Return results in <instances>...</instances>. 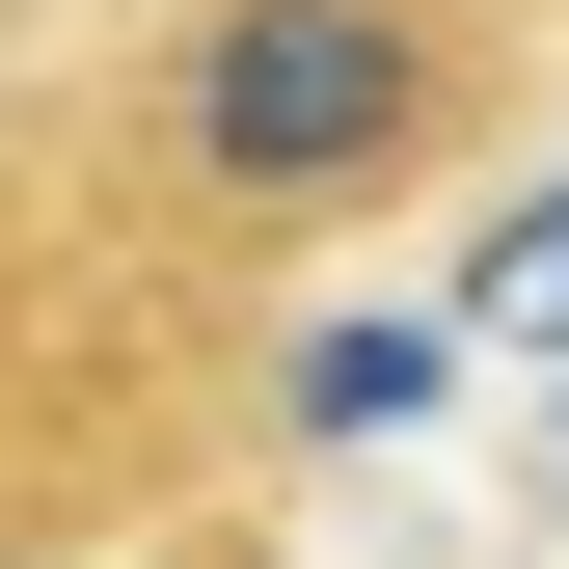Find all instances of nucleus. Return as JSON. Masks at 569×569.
<instances>
[{
  "mask_svg": "<svg viewBox=\"0 0 569 569\" xmlns=\"http://www.w3.org/2000/svg\"><path fill=\"white\" fill-rule=\"evenodd\" d=\"M136 569H299V542H271V488H244V516H190V542H136Z\"/></svg>",
  "mask_w": 569,
  "mask_h": 569,
  "instance_id": "nucleus-1",
  "label": "nucleus"
}]
</instances>
